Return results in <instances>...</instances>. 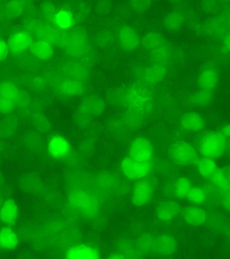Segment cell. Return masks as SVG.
I'll list each match as a JSON object with an SVG mask.
<instances>
[{"label":"cell","mask_w":230,"mask_h":259,"mask_svg":"<svg viewBox=\"0 0 230 259\" xmlns=\"http://www.w3.org/2000/svg\"><path fill=\"white\" fill-rule=\"evenodd\" d=\"M68 202L74 210L87 218H94L100 210L98 196L94 192L84 188L72 190L68 195Z\"/></svg>","instance_id":"1"},{"label":"cell","mask_w":230,"mask_h":259,"mask_svg":"<svg viewBox=\"0 0 230 259\" xmlns=\"http://www.w3.org/2000/svg\"><path fill=\"white\" fill-rule=\"evenodd\" d=\"M25 28L27 31L37 36L39 39L45 40L56 47H62L65 44L68 33L51 24L46 23L31 18L27 20Z\"/></svg>","instance_id":"2"},{"label":"cell","mask_w":230,"mask_h":259,"mask_svg":"<svg viewBox=\"0 0 230 259\" xmlns=\"http://www.w3.org/2000/svg\"><path fill=\"white\" fill-rule=\"evenodd\" d=\"M227 139L220 132L206 134L201 140L199 151L203 157L217 159L225 151Z\"/></svg>","instance_id":"3"},{"label":"cell","mask_w":230,"mask_h":259,"mask_svg":"<svg viewBox=\"0 0 230 259\" xmlns=\"http://www.w3.org/2000/svg\"><path fill=\"white\" fill-rule=\"evenodd\" d=\"M127 106L132 113H142L150 107L151 98L149 91L144 87L134 86L129 89L125 95Z\"/></svg>","instance_id":"4"},{"label":"cell","mask_w":230,"mask_h":259,"mask_svg":"<svg viewBox=\"0 0 230 259\" xmlns=\"http://www.w3.org/2000/svg\"><path fill=\"white\" fill-rule=\"evenodd\" d=\"M63 48L66 54L73 58H80L87 54L89 46L87 36L84 32L76 30L68 34Z\"/></svg>","instance_id":"5"},{"label":"cell","mask_w":230,"mask_h":259,"mask_svg":"<svg viewBox=\"0 0 230 259\" xmlns=\"http://www.w3.org/2000/svg\"><path fill=\"white\" fill-rule=\"evenodd\" d=\"M152 162L136 161L130 157L124 158L120 163V169L123 174L128 179L141 180L146 177L152 169Z\"/></svg>","instance_id":"6"},{"label":"cell","mask_w":230,"mask_h":259,"mask_svg":"<svg viewBox=\"0 0 230 259\" xmlns=\"http://www.w3.org/2000/svg\"><path fill=\"white\" fill-rule=\"evenodd\" d=\"M0 97L13 103L15 107H25L29 103L27 93L12 81L0 82Z\"/></svg>","instance_id":"7"},{"label":"cell","mask_w":230,"mask_h":259,"mask_svg":"<svg viewBox=\"0 0 230 259\" xmlns=\"http://www.w3.org/2000/svg\"><path fill=\"white\" fill-rule=\"evenodd\" d=\"M173 161L179 165H189L197 160V151L193 146L185 141L175 143L171 149Z\"/></svg>","instance_id":"8"},{"label":"cell","mask_w":230,"mask_h":259,"mask_svg":"<svg viewBox=\"0 0 230 259\" xmlns=\"http://www.w3.org/2000/svg\"><path fill=\"white\" fill-rule=\"evenodd\" d=\"M154 149L149 140L145 137H138L131 143L129 149V157L136 161H151Z\"/></svg>","instance_id":"9"},{"label":"cell","mask_w":230,"mask_h":259,"mask_svg":"<svg viewBox=\"0 0 230 259\" xmlns=\"http://www.w3.org/2000/svg\"><path fill=\"white\" fill-rule=\"evenodd\" d=\"M33 41V34L27 30H20L14 32L8 40L9 52L14 56H19L31 47Z\"/></svg>","instance_id":"10"},{"label":"cell","mask_w":230,"mask_h":259,"mask_svg":"<svg viewBox=\"0 0 230 259\" xmlns=\"http://www.w3.org/2000/svg\"><path fill=\"white\" fill-rule=\"evenodd\" d=\"M154 193V187L149 180H141L135 185L132 194V202L134 206H143L151 201Z\"/></svg>","instance_id":"11"},{"label":"cell","mask_w":230,"mask_h":259,"mask_svg":"<svg viewBox=\"0 0 230 259\" xmlns=\"http://www.w3.org/2000/svg\"><path fill=\"white\" fill-rule=\"evenodd\" d=\"M48 151L50 155L54 159H63L70 153L69 142L63 136L53 135L48 141Z\"/></svg>","instance_id":"12"},{"label":"cell","mask_w":230,"mask_h":259,"mask_svg":"<svg viewBox=\"0 0 230 259\" xmlns=\"http://www.w3.org/2000/svg\"><path fill=\"white\" fill-rule=\"evenodd\" d=\"M62 76L83 82L87 79L88 72L86 67L76 61H70L63 64L60 69Z\"/></svg>","instance_id":"13"},{"label":"cell","mask_w":230,"mask_h":259,"mask_svg":"<svg viewBox=\"0 0 230 259\" xmlns=\"http://www.w3.org/2000/svg\"><path fill=\"white\" fill-rule=\"evenodd\" d=\"M66 257L69 259H98L100 258V252L90 245L78 244L68 249Z\"/></svg>","instance_id":"14"},{"label":"cell","mask_w":230,"mask_h":259,"mask_svg":"<svg viewBox=\"0 0 230 259\" xmlns=\"http://www.w3.org/2000/svg\"><path fill=\"white\" fill-rule=\"evenodd\" d=\"M165 64L155 63L143 72L141 82L146 86H153L162 80L167 74Z\"/></svg>","instance_id":"15"},{"label":"cell","mask_w":230,"mask_h":259,"mask_svg":"<svg viewBox=\"0 0 230 259\" xmlns=\"http://www.w3.org/2000/svg\"><path fill=\"white\" fill-rule=\"evenodd\" d=\"M54 87L58 93L66 96H78L84 91L82 82L70 78H60Z\"/></svg>","instance_id":"16"},{"label":"cell","mask_w":230,"mask_h":259,"mask_svg":"<svg viewBox=\"0 0 230 259\" xmlns=\"http://www.w3.org/2000/svg\"><path fill=\"white\" fill-rule=\"evenodd\" d=\"M119 42L121 48L126 51L136 50L140 45V38L138 34L132 28L126 26L119 31Z\"/></svg>","instance_id":"17"},{"label":"cell","mask_w":230,"mask_h":259,"mask_svg":"<svg viewBox=\"0 0 230 259\" xmlns=\"http://www.w3.org/2000/svg\"><path fill=\"white\" fill-rule=\"evenodd\" d=\"M19 216V206L17 202L12 198L6 200L0 206V220L1 222L11 226L17 222Z\"/></svg>","instance_id":"18"},{"label":"cell","mask_w":230,"mask_h":259,"mask_svg":"<svg viewBox=\"0 0 230 259\" xmlns=\"http://www.w3.org/2000/svg\"><path fill=\"white\" fill-rule=\"evenodd\" d=\"M30 51L36 59L42 61L50 60L54 54V46L45 40L39 38L33 40L30 47Z\"/></svg>","instance_id":"19"},{"label":"cell","mask_w":230,"mask_h":259,"mask_svg":"<svg viewBox=\"0 0 230 259\" xmlns=\"http://www.w3.org/2000/svg\"><path fill=\"white\" fill-rule=\"evenodd\" d=\"M214 185L219 188L221 193L223 194L226 204L229 206V188L230 180L229 174L225 170L217 169L213 175L210 178Z\"/></svg>","instance_id":"20"},{"label":"cell","mask_w":230,"mask_h":259,"mask_svg":"<svg viewBox=\"0 0 230 259\" xmlns=\"http://www.w3.org/2000/svg\"><path fill=\"white\" fill-rule=\"evenodd\" d=\"M183 218L188 224L200 226L207 222V214L202 208L195 206H189L183 210Z\"/></svg>","instance_id":"21"},{"label":"cell","mask_w":230,"mask_h":259,"mask_svg":"<svg viewBox=\"0 0 230 259\" xmlns=\"http://www.w3.org/2000/svg\"><path fill=\"white\" fill-rule=\"evenodd\" d=\"M179 206L177 202L165 201L159 204L156 210V216L161 222H169L178 214Z\"/></svg>","instance_id":"22"},{"label":"cell","mask_w":230,"mask_h":259,"mask_svg":"<svg viewBox=\"0 0 230 259\" xmlns=\"http://www.w3.org/2000/svg\"><path fill=\"white\" fill-rule=\"evenodd\" d=\"M177 243L171 235L163 234L155 238V250L159 254L170 255L176 250Z\"/></svg>","instance_id":"23"},{"label":"cell","mask_w":230,"mask_h":259,"mask_svg":"<svg viewBox=\"0 0 230 259\" xmlns=\"http://www.w3.org/2000/svg\"><path fill=\"white\" fill-rule=\"evenodd\" d=\"M181 125L185 131L199 132L205 126V121L199 113L189 112L186 113L181 118Z\"/></svg>","instance_id":"24"},{"label":"cell","mask_w":230,"mask_h":259,"mask_svg":"<svg viewBox=\"0 0 230 259\" xmlns=\"http://www.w3.org/2000/svg\"><path fill=\"white\" fill-rule=\"evenodd\" d=\"M17 233L11 227H5L0 230V247L7 250L15 249L19 244Z\"/></svg>","instance_id":"25"},{"label":"cell","mask_w":230,"mask_h":259,"mask_svg":"<svg viewBox=\"0 0 230 259\" xmlns=\"http://www.w3.org/2000/svg\"><path fill=\"white\" fill-rule=\"evenodd\" d=\"M79 109L84 114L97 115L104 111L105 103L101 99L89 97L82 101Z\"/></svg>","instance_id":"26"},{"label":"cell","mask_w":230,"mask_h":259,"mask_svg":"<svg viewBox=\"0 0 230 259\" xmlns=\"http://www.w3.org/2000/svg\"><path fill=\"white\" fill-rule=\"evenodd\" d=\"M217 82L218 74L214 69L205 68L200 73L199 84L201 89L209 91L213 90L217 86Z\"/></svg>","instance_id":"27"},{"label":"cell","mask_w":230,"mask_h":259,"mask_svg":"<svg viewBox=\"0 0 230 259\" xmlns=\"http://www.w3.org/2000/svg\"><path fill=\"white\" fill-rule=\"evenodd\" d=\"M27 0H10L4 7V14L8 18L20 17L25 12Z\"/></svg>","instance_id":"28"},{"label":"cell","mask_w":230,"mask_h":259,"mask_svg":"<svg viewBox=\"0 0 230 259\" xmlns=\"http://www.w3.org/2000/svg\"><path fill=\"white\" fill-rule=\"evenodd\" d=\"M218 169L215 160L211 158L203 157L197 161L199 173L205 178H211Z\"/></svg>","instance_id":"29"},{"label":"cell","mask_w":230,"mask_h":259,"mask_svg":"<svg viewBox=\"0 0 230 259\" xmlns=\"http://www.w3.org/2000/svg\"><path fill=\"white\" fill-rule=\"evenodd\" d=\"M192 186L191 182L187 177H180L175 180L173 184V192L179 198H187L188 194L191 190Z\"/></svg>","instance_id":"30"},{"label":"cell","mask_w":230,"mask_h":259,"mask_svg":"<svg viewBox=\"0 0 230 259\" xmlns=\"http://www.w3.org/2000/svg\"><path fill=\"white\" fill-rule=\"evenodd\" d=\"M164 38L161 36V34L155 32H149L145 35L144 38V45L145 48L151 52L155 49L158 48L161 45L165 44Z\"/></svg>","instance_id":"31"},{"label":"cell","mask_w":230,"mask_h":259,"mask_svg":"<svg viewBox=\"0 0 230 259\" xmlns=\"http://www.w3.org/2000/svg\"><path fill=\"white\" fill-rule=\"evenodd\" d=\"M155 63L165 64L170 56V50L166 42L151 52Z\"/></svg>","instance_id":"32"},{"label":"cell","mask_w":230,"mask_h":259,"mask_svg":"<svg viewBox=\"0 0 230 259\" xmlns=\"http://www.w3.org/2000/svg\"><path fill=\"white\" fill-rule=\"evenodd\" d=\"M187 198L191 203L201 204L205 202L206 198H207V192L204 188L195 186V187L191 188Z\"/></svg>","instance_id":"33"},{"label":"cell","mask_w":230,"mask_h":259,"mask_svg":"<svg viewBox=\"0 0 230 259\" xmlns=\"http://www.w3.org/2000/svg\"><path fill=\"white\" fill-rule=\"evenodd\" d=\"M212 99L211 91L205 90V89H201L199 91H197L194 97L195 102L198 105L204 106L209 104L211 102Z\"/></svg>","instance_id":"34"},{"label":"cell","mask_w":230,"mask_h":259,"mask_svg":"<svg viewBox=\"0 0 230 259\" xmlns=\"http://www.w3.org/2000/svg\"><path fill=\"white\" fill-rule=\"evenodd\" d=\"M165 26L169 30H175L178 29L182 24L181 16L176 13L171 14L165 19Z\"/></svg>","instance_id":"35"},{"label":"cell","mask_w":230,"mask_h":259,"mask_svg":"<svg viewBox=\"0 0 230 259\" xmlns=\"http://www.w3.org/2000/svg\"><path fill=\"white\" fill-rule=\"evenodd\" d=\"M155 238H153L149 235L143 237L140 241L141 249L145 252L155 250Z\"/></svg>","instance_id":"36"},{"label":"cell","mask_w":230,"mask_h":259,"mask_svg":"<svg viewBox=\"0 0 230 259\" xmlns=\"http://www.w3.org/2000/svg\"><path fill=\"white\" fill-rule=\"evenodd\" d=\"M15 109V106L9 101L0 97V113L2 114H9L13 112Z\"/></svg>","instance_id":"37"},{"label":"cell","mask_w":230,"mask_h":259,"mask_svg":"<svg viewBox=\"0 0 230 259\" xmlns=\"http://www.w3.org/2000/svg\"><path fill=\"white\" fill-rule=\"evenodd\" d=\"M10 54L9 46L7 42L0 38V62L5 61Z\"/></svg>","instance_id":"38"},{"label":"cell","mask_w":230,"mask_h":259,"mask_svg":"<svg viewBox=\"0 0 230 259\" xmlns=\"http://www.w3.org/2000/svg\"><path fill=\"white\" fill-rule=\"evenodd\" d=\"M43 12L47 15L51 16L52 14L54 13V8L53 6L50 5V4H48V5L45 4V5H43Z\"/></svg>","instance_id":"39"},{"label":"cell","mask_w":230,"mask_h":259,"mask_svg":"<svg viewBox=\"0 0 230 259\" xmlns=\"http://www.w3.org/2000/svg\"><path fill=\"white\" fill-rule=\"evenodd\" d=\"M220 133H221V135H223L226 139H227L229 137L230 134L229 125L228 124L224 125V126L222 127L221 131L220 132Z\"/></svg>","instance_id":"40"},{"label":"cell","mask_w":230,"mask_h":259,"mask_svg":"<svg viewBox=\"0 0 230 259\" xmlns=\"http://www.w3.org/2000/svg\"><path fill=\"white\" fill-rule=\"evenodd\" d=\"M110 258L114 259L128 258V257L125 256L124 254H121V253H116V254L112 255V256H110Z\"/></svg>","instance_id":"41"},{"label":"cell","mask_w":230,"mask_h":259,"mask_svg":"<svg viewBox=\"0 0 230 259\" xmlns=\"http://www.w3.org/2000/svg\"><path fill=\"white\" fill-rule=\"evenodd\" d=\"M224 46H225V48L227 51H229V34H227V36H225V40H224Z\"/></svg>","instance_id":"42"},{"label":"cell","mask_w":230,"mask_h":259,"mask_svg":"<svg viewBox=\"0 0 230 259\" xmlns=\"http://www.w3.org/2000/svg\"><path fill=\"white\" fill-rule=\"evenodd\" d=\"M4 14V7L2 6V4H0V14Z\"/></svg>","instance_id":"43"},{"label":"cell","mask_w":230,"mask_h":259,"mask_svg":"<svg viewBox=\"0 0 230 259\" xmlns=\"http://www.w3.org/2000/svg\"><path fill=\"white\" fill-rule=\"evenodd\" d=\"M2 204H3V202H1V198H0V206H1Z\"/></svg>","instance_id":"44"}]
</instances>
